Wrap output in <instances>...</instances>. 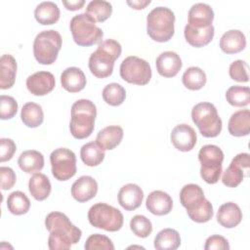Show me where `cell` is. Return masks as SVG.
I'll use <instances>...</instances> for the list:
<instances>
[{"label":"cell","instance_id":"6da1fadb","mask_svg":"<svg viewBox=\"0 0 250 250\" xmlns=\"http://www.w3.org/2000/svg\"><path fill=\"white\" fill-rule=\"evenodd\" d=\"M45 227L50 232L48 247L51 250H67L72 244H76L82 231L74 226L68 217L62 212H51L45 218Z\"/></svg>","mask_w":250,"mask_h":250},{"label":"cell","instance_id":"f546056e","mask_svg":"<svg viewBox=\"0 0 250 250\" xmlns=\"http://www.w3.org/2000/svg\"><path fill=\"white\" fill-rule=\"evenodd\" d=\"M28 189L32 197L38 201L45 200L51 193L52 186L49 178L43 173H35L28 182Z\"/></svg>","mask_w":250,"mask_h":250},{"label":"cell","instance_id":"7c38bea8","mask_svg":"<svg viewBox=\"0 0 250 250\" xmlns=\"http://www.w3.org/2000/svg\"><path fill=\"white\" fill-rule=\"evenodd\" d=\"M250 171V156L246 152L235 155L229 167L223 174L222 182L229 188L237 187L244 177L249 176Z\"/></svg>","mask_w":250,"mask_h":250},{"label":"cell","instance_id":"f1b7e54d","mask_svg":"<svg viewBox=\"0 0 250 250\" xmlns=\"http://www.w3.org/2000/svg\"><path fill=\"white\" fill-rule=\"evenodd\" d=\"M18 164L21 170L27 174L37 173L44 167V156L38 150H25L19 156Z\"/></svg>","mask_w":250,"mask_h":250},{"label":"cell","instance_id":"5bb4252c","mask_svg":"<svg viewBox=\"0 0 250 250\" xmlns=\"http://www.w3.org/2000/svg\"><path fill=\"white\" fill-rule=\"evenodd\" d=\"M171 143L180 151L191 150L197 142L194 129L188 124H179L171 132Z\"/></svg>","mask_w":250,"mask_h":250},{"label":"cell","instance_id":"5b68a950","mask_svg":"<svg viewBox=\"0 0 250 250\" xmlns=\"http://www.w3.org/2000/svg\"><path fill=\"white\" fill-rule=\"evenodd\" d=\"M69 28L74 42L79 46L89 47L103 41V30L86 13L75 15L70 20Z\"/></svg>","mask_w":250,"mask_h":250},{"label":"cell","instance_id":"bcb514c9","mask_svg":"<svg viewBox=\"0 0 250 250\" xmlns=\"http://www.w3.org/2000/svg\"><path fill=\"white\" fill-rule=\"evenodd\" d=\"M85 4L84 0H74V1H66L62 0V5L65 7L68 11H77L80 10Z\"/></svg>","mask_w":250,"mask_h":250},{"label":"cell","instance_id":"30bf717a","mask_svg":"<svg viewBox=\"0 0 250 250\" xmlns=\"http://www.w3.org/2000/svg\"><path fill=\"white\" fill-rule=\"evenodd\" d=\"M119 73L124 81L136 85H146L151 78L149 63L136 56H129L122 61Z\"/></svg>","mask_w":250,"mask_h":250},{"label":"cell","instance_id":"8992f818","mask_svg":"<svg viewBox=\"0 0 250 250\" xmlns=\"http://www.w3.org/2000/svg\"><path fill=\"white\" fill-rule=\"evenodd\" d=\"M191 118L200 134L205 138H215L222 131V119L216 106L211 103L196 104L191 109Z\"/></svg>","mask_w":250,"mask_h":250},{"label":"cell","instance_id":"484cf974","mask_svg":"<svg viewBox=\"0 0 250 250\" xmlns=\"http://www.w3.org/2000/svg\"><path fill=\"white\" fill-rule=\"evenodd\" d=\"M17 61L9 54H5L0 59V88L10 89L14 86L17 75Z\"/></svg>","mask_w":250,"mask_h":250},{"label":"cell","instance_id":"7402d4cb","mask_svg":"<svg viewBox=\"0 0 250 250\" xmlns=\"http://www.w3.org/2000/svg\"><path fill=\"white\" fill-rule=\"evenodd\" d=\"M217 222L226 229H232L240 224L242 220V211L234 202H226L222 204L217 212Z\"/></svg>","mask_w":250,"mask_h":250},{"label":"cell","instance_id":"ee69618b","mask_svg":"<svg viewBox=\"0 0 250 250\" xmlns=\"http://www.w3.org/2000/svg\"><path fill=\"white\" fill-rule=\"evenodd\" d=\"M205 250H229V244L227 238L219 234H213L209 236L204 245Z\"/></svg>","mask_w":250,"mask_h":250},{"label":"cell","instance_id":"603a6c76","mask_svg":"<svg viewBox=\"0 0 250 250\" xmlns=\"http://www.w3.org/2000/svg\"><path fill=\"white\" fill-rule=\"evenodd\" d=\"M246 47V37L238 29H229L220 39V48L226 54H237Z\"/></svg>","mask_w":250,"mask_h":250},{"label":"cell","instance_id":"9a60e30c","mask_svg":"<svg viewBox=\"0 0 250 250\" xmlns=\"http://www.w3.org/2000/svg\"><path fill=\"white\" fill-rule=\"evenodd\" d=\"M56 80L49 71H37L26 78V88L34 96H45L55 88Z\"/></svg>","mask_w":250,"mask_h":250},{"label":"cell","instance_id":"60d3db41","mask_svg":"<svg viewBox=\"0 0 250 250\" xmlns=\"http://www.w3.org/2000/svg\"><path fill=\"white\" fill-rule=\"evenodd\" d=\"M229 77L237 82H248V64L242 60L232 62L229 68Z\"/></svg>","mask_w":250,"mask_h":250},{"label":"cell","instance_id":"52a82bcc","mask_svg":"<svg viewBox=\"0 0 250 250\" xmlns=\"http://www.w3.org/2000/svg\"><path fill=\"white\" fill-rule=\"evenodd\" d=\"M61 34L54 29L39 32L33 42V55L41 64H52L56 62L62 48Z\"/></svg>","mask_w":250,"mask_h":250},{"label":"cell","instance_id":"cb8c5ba5","mask_svg":"<svg viewBox=\"0 0 250 250\" xmlns=\"http://www.w3.org/2000/svg\"><path fill=\"white\" fill-rule=\"evenodd\" d=\"M123 135L124 132L120 126H107L99 131L96 138V143L104 150H111L121 143Z\"/></svg>","mask_w":250,"mask_h":250},{"label":"cell","instance_id":"d4e9b609","mask_svg":"<svg viewBox=\"0 0 250 250\" xmlns=\"http://www.w3.org/2000/svg\"><path fill=\"white\" fill-rule=\"evenodd\" d=\"M215 29L213 24L205 28H194L187 24L185 26L184 34L187 42L195 48H200L208 45L214 37Z\"/></svg>","mask_w":250,"mask_h":250},{"label":"cell","instance_id":"8d00e7d4","mask_svg":"<svg viewBox=\"0 0 250 250\" xmlns=\"http://www.w3.org/2000/svg\"><path fill=\"white\" fill-rule=\"evenodd\" d=\"M7 207L12 214L20 216L28 212L30 208V201L25 193L16 190L9 194L7 198Z\"/></svg>","mask_w":250,"mask_h":250},{"label":"cell","instance_id":"f6af8a7d","mask_svg":"<svg viewBox=\"0 0 250 250\" xmlns=\"http://www.w3.org/2000/svg\"><path fill=\"white\" fill-rule=\"evenodd\" d=\"M0 175H1V188L3 190H8L12 188L16 184V173L10 167L2 166L0 168Z\"/></svg>","mask_w":250,"mask_h":250},{"label":"cell","instance_id":"8fae6325","mask_svg":"<svg viewBox=\"0 0 250 250\" xmlns=\"http://www.w3.org/2000/svg\"><path fill=\"white\" fill-rule=\"evenodd\" d=\"M52 174L58 181H67L76 174L75 153L66 148L60 147L50 154Z\"/></svg>","mask_w":250,"mask_h":250},{"label":"cell","instance_id":"ba28073f","mask_svg":"<svg viewBox=\"0 0 250 250\" xmlns=\"http://www.w3.org/2000/svg\"><path fill=\"white\" fill-rule=\"evenodd\" d=\"M88 221L97 229L117 231L122 228L124 218L117 208L104 202H98L89 209Z\"/></svg>","mask_w":250,"mask_h":250},{"label":"cell","instance_id":"e0dca14e","mask_svg":"<svg viewBox=\"0 0 250 250\" xmlns=\"http://www.w3.org/2000/svg\"><path fill=\"white\" fill-rule=\"evenodd\" d=\"M117 198L123 209L133 211L141 206L144 199V191L136 184H127L119 189Z\"/></svg>","mask_w":250,"mask_h":250},{"label":"cell","instance_id":"9c48e42d","mask_svg":"<svg viewBox=\"0 0 250 250\" xmlns=\"http://www.w3.org/2000/svg\"><path fill=\"white\" fill-rule=\"evenodd\" d=\"M198 160L201 164V178L207 184H216L222 174V163L224 161L223 150L215 145L203 146L198 152Z\"/></svg>","mask_w":250,"mask_h":250},{"label":"cell","instance_id":"e575fe53","mask_svg":"<svg viewBox=\"0 0 250 250\" xmlns=\"http://www.w3.org/2000/svg\"><path fill=\"white\" fill-rule=\"evenodd\" d=\"M85 13L93 18L96 22H103L111 16L112 6L104 0H93L88 3Z\"/></svg>","mask_w":250,"mask_h":250},{"label":"cell","instance_id":"ac0fdd59","mask_svg":"<svg viewBox=\"0 0 250 250\" xmlns=\"http://www.w3.org/2000/svg\"><path fill=\"white\" fill-rule=\"evenodd\" d=\"M98 192V183L91 176H81L71 186V195L78 202L94 198Z\"/></svg>","mask_w":250,"mask_h":250},{"label":"cell","instance_id":"b9f144b4","mask_svg":"<svg viewBox=\"0 0 250 250\" xmlns=\"http://www.w3.org/2000/svg\"><path fill=\"white\" fill-rule=\"evenodd\" d=\"M18 111V103L11 97L6 95L0 96V118L2 120L13 118Z\"/></svg>","mask_w":250,"mask_h":250},{"label":"cell","instance_id":"2e32d148","mask_svg":"<svg viewBox=\"0 0 250 250\" xmlns=\"http://www.w3.org/2000/svg\"><path fill=\"white\" fill-rule=\"evenodd\" d=\"M157 72L166 78L176 76L182 68V60L180 56L173 51L161 53L155 61Z\"/></svg>","mask_w":250,"mask_h":250},{"label":"cell","instance_id":"74e56055","mask_svg":"<svg viewBox=\"0 0 250 250\" xmlns=\"http://www.w3.org/2000/svg\"><path fill=\"white\" fill-rule=\"evenodd\" d=\"M104 101L112 106H117L123 104L126 98L125 89L118 83H109L104 89L102 93Z\"/></svg>","mask_w":250,"mask_h":250},{"label":"cell","instance_id":"ab89813d","mask_svg":"<svg viewBox=\"0 0 250 250\" xmlns=\"http://www.w3.org/2000/svg\"><path fill=\"white\" fill-rule=\"evenodd\" d=\"M84 248L86 250H113L114 245L107 236L101 233H94L87 238Z\"/></svg>","mask_w":250,"mask_h":250},{"label":"cell","instance_id":"d6986e66","mask_svg":"<svg viewBox=\"0 0 250 250\" xmlns=\"http://www.w3.org/2000/svg\"><path fill=\"white\" fill-rule=\"evenodd\" d=\"M188 24L194 28H205L212 24L214 11L206 3H195L188 11Z\"/></svg>","mask_w":250,"mask_h":250},{"label":"cell","instance_id":"d6a6232c","mask_svg":"<svg viewBox=\"0 0 250 250\" xmlns=\"http://www.w3.org/2000/svg\"><path fill=\"white\" fill-rule=\"evenodd\" d=\"M104 150L96 142H89L83 145L80 149L81 160L89 167L100 165L104 159Z\"/></svg>","mask_w":250,"mask_h":250},{"label":"cell","instance_id":"277c9868","mask_svg":"<svg viewBox=\"0 0 250 250\" xmlns=\"http://www.w3.org/2000/svg\"><path fill=\"white\" fill-rule=\"evenodd\" d=\"M175 15L167 7L153 8L146 16V32L156 42L169 41L175 32Z\"/></svg>","mask_w":250,"mask_h":250},{"label":"cell","instance_id":"f35d334b","mask_svg":"<svg viewBox=\"0 0 250 250\" xmlns=\"http://www.w3.org/2000/svg\"><path fill=\"white\" fill-rule=\"evenodd\" d=\"M130 229L138 237L146 238L152 231V224L144 215H135L130 221Z\"/></svg>","mask_w":250,"mask_h":250},{"label":"cell","instance_id":"7bdbcfd3","mask_svg":"<svg viewBox=\"0 0 250 250\" xmlns=\"http://www.w3.org/2000/svg\"><path fill=\"white\" fill-rule=\"evenodd\" d=\"M17 150V146L12 139L2 138L0 140V161L5 162L13 158Z\"/></svg>","mask_w":250,"mask_h":250},{"label":"cell","instance_id":"4316f807","mask_svg":"<svg viewBox=\"0 0 250 250\" xmlns=\"http://www.w3.org/2000/svg\"><path fill=\"white\" fill-rule=\"evenodd\" d=\"M228 130L231 136L243 137L250 133V111L249 109H240L231 114Z\"/></svg>","mask_w":250,"mask_h":250},{"label":"cell","instance_id":"836d02e7","mask_svg":"<svg viewBox=\"0 0 250 250\" xmlns=\"http://www.w3.org/2000/svg\"><path fill=\"white\" fill-rule=\"evenodd\" d=\"M205 72L197 66H190L187 68L182 76V82L186 88L192 91H197L203 88L206 84Z\"/></svg>","mask_w":250,"mask_h":250},{"label":"cell","instance_id":"7dc6e473","mask_svg":"<svg viewBox=\"0 0 250 250\" xmlns=\"http://www.w3.org/2000/svg\"><path fill=\"white\" fill-rule=\"evenodd\" d=\"M126 3H127L132 9H135V10H142V9H145L147 5L150 4V0H133V1L128 0Z\"/></svg>","mask_w":250,"mask_h":250},{"label":"cell","instance_id":"7a4b0ae2","mask_svg":"<svg viewBox=\"0 0 250 250\" xmlns=\"http://www.w3.org/2000/svg\"><path fill=\"white\" fill-rule=\"evenodd\" d=\"M122 48L114 39L103 40L89 58V69L97 78H105L112 74L114 62L120 57Z\"/></svg>","mask_w":250,"mask_h":250},{"label":"cell","instance_id":"3957f363","mask_svg":"<svg viewBox=\"0 0 250 250\" xmlns=\"http://www.w3.org/2000/svg\"><path fill=\"white\" fill-rule=\"evenodd\" d=\"M97 107L95 104L86 99L76 101L71 106L69 130L73 138L82 140L88 138L94 131Z\"/></svg>","mask_w":250,"mask_h":250},{"label":"cell","instance_id":"ffe728a7","mask_svg":"<svg viewBox=\"0 0 250 250\" xmlns=\"http://www.w3.org/2000/svg\"><path fill=\"white\" fill-rule=\"evenodd\" d=\"M146 207L151 214L163 216L172 211L173 200L167 192L163 190H153L146 197Z\"/></svg>","mask_w":250,"mask_h":250},{"label":"cell","instance_id":"83f0119b","mask_svg":"<svg viewBox=\"0 0 250 250\" xmlns=\"http://www.w3.org/2000/svg\"><path fill=\"white\" fill-rule=\"evenodd\" d=\"M60 8L52 1H44L39 3L34 10L35 20L42 25H50L56 23L60 19Z\"/></svg>","mask_w":250,"mask_h":250},{"label":"cell","instance_id":"d590c367","mask_svg":"<svg viewBox=\"0 0 250 250\" xmlns=\"http://www.w3.org/2000/svg\"><path fill=\"white\" fill-rule=\"evenodd\" d=\"M226 100L230 105L237 107L246 106L250 102V89L247 86H231L226 92Z\"/></svg>","mask_w":250,"mask_h":250},{"label":"cell","instance_id":"1f68e13d","mask_svg":"<svg viewBox=\"0 0 250 250\" xmlns=\"http://www.w3.org/2000/svg\"><path fill=\"white\" fill-rule=\"evenodd\" d=\"M21 119L29 128H36L43 123L44 113L40 104L29 102L23 104L21 111Z\"/></svg>","mask_w":250,"mask_h":250},{"label":"cell","instance_id":"4fadbf2b","mask_svg":"<svg viewBox=\"0 0 250 250\" xmlns=\"http://www.w3.org/2000/svg\"><path fill=\"white\" fill-rule=\"evenodd\" d=\"M180 202L186 208L188 215H190L204 207L209 200L205 198L200 186L188 184L184 186L180 191Z\"/></svg>","mask_w":250,"mask_h":250},{"label":"cell","instance_id":"44dd1931","mask_svg":"<svg viewBox=\"0 0 250 250\" xmlns=\"http://www.w3.org/2000/svg\"><path fill=\"white\" fill-rule=\"evenodd\" d=\"M86 76L79 67H67L61 74V84L69 93L82 91L86 86Z\"/></svg>","mask_w":250,"mask_h":250},{"label":"cell","instance_id":"4dcf8cb0","mask_svg":"<svg viewBox=\"0 0 250 250\" xmlns=\"http://www.w3.org/2000/svg\"><path fill=\"white\" fill-rule=\"evenodd\" d=\"M180 245V233L174 229H163L154 238V248L157 250H175Z\"/></svg>","mask_w":250,"mask_h":250}]
</instances>
